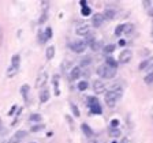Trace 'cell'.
I'll use <instances>...</instances> for the list:
<instances>
[{
	"label": "cell",
	"mask_w": 153,
	"mask_h": 143,
	"mask_svg": "<svg viewBox=\"0 0 153 143\" xmlns=\"http://www.w3.org/2000/svg\"><path fill=\"white\" fill-rule=\"evenodd\" d=\"M122 143H127V140H126V139H125V140H123V142H122Z\"/></svg>",
	"instance_id": "40"
},
{
	"label": "cell",
	"mask_w": 153,
	"mask_h": 143,
	"mask_svg": "<svg viewBox=\"0 0 153 143\" xmlns=\"http://www.w3.org/2000/svg\"><path fill=\"white\" fill-rule=\"evenodd\" d=\"M149 68H153V57H149V59H146L144 60L141 64H139V70L144 71V70H149Z\"/></svg>",
	"instance_id": "11"
},
{
	"label": "cell",
	"mask_w": 153,
	"mask_h": 143,
	"mask_svg": "<svg viewBox=\"0 0 153 143\" xmlns=\"http://www.w3.org/2000/svg\"><path fill=\"white\" fill-rule=\"evenodd\" d=\"M70 49L75 53H82V52H85L86 45L83 41H74V42L70 44Z\"/></svg>",
	"instance_id": "6"
},
{
	"label": "cell",
	"mask_w": 153,
	"mask_h": 143,
	"mask_svg": "<svg viewBox=\"0 0 153 143\" xmlns=\"http://www.w3.org/2000/svg\"><path fill=\"white\" fill-rule=\"evenodd\" d=\"M18 71H19V67L10 65V68L7 70V76H8V78H12V76H15L17 74H18Z\"/></svg>",
	"instance_id": "15"
},
{
	"label": "cell",
	"mask_w": 153,
	"mask_h": 143,
	"mask_svg": "<svg viewBox=\"0 0 153 143\" xmlns=\"http://www.w3.org/2000/svg\"><path fill=\"white\" fill-rule=\"evenodd\" d=\"M44 34H45V38H46V40H49L51 37H52V29H51V27H46V29H45V33H44Z\"/></svg>",
	"instance_id": "31"
},
{
	"label": "cell",
	"mask_w": 153,
	"mask_h": 143,
	"mask_svg": "<svg viewBox=\"0 0 153 143\" xmlns=\"http://www.w3.org/2000/svg\"><path fill=\"white\" fill-rule=\"evenodd\" d=\"M122 94H123L122 89L114 90V91H107V93H105V102H107L108 106H109V108L115 106V104H116L117 101L120 100Z\"/></svg>",
	"instance_id": "1"
},
{
	"label": "cell",
	"mask_w": 153,
	"mask_h": 143,
	"mask_svg": "<svg viewBox=\"0 0 153 143\" xmlns=\"http://www.w3.org/2000/svg\"><path fill=\"white\" fill-rule=\"evenodd\" d=\"M93 90L96 94H103L105 91V85L101 80H94L93 82Z\"/></svg>",
	"instance_id": "9"
},
{
	"label": "cell",
	"mask_w": 153,
	"mask_h": 143,
	"mask_svg": "<svg viewBox=\"0 0 153 143\" xmlns=\"http://www.w3.org/2000/svg\"><path fill=\"white\" fill-rule=\"evenodd\" d=\"M66 120H67V121H68V125H70V128H71V129H74V123H73V119L70 117L68 114H67V116H66Z\"/></svg>",
	"instance_id": "33"
},
{
	"label": "cell",
	"mask_w": 153,
	"mask_h": 143,
	"mask_svg": "<svg viewBox=\"0 0 153 143\" xmlns=\"http://www.w3.org/2000/svg\"><path fill=\"white\" fill-rule=\"evenodd\" d=\"M104 23V17L103 14H94L92 18V25L94 27H100V26Z\"/></svg>",
	"instance_id": "10"
},
{
	"label": "cell",
	"mask_w": 153,
	"mask_h": 143,
	"mask_svg": "<svg viewBox=\"0 0 153 143\" xmlns=\"http://www.w3.org/2000/svg\"><path fill=\"white\" fill-rule=\"evenodd\" d=\"M123 32H125V25H119L115 29V36H120Z\"/></svg>",
	"instance_id": "28"
},
{
	"label": "cell",
	"mask_w": 153,
	"mask_h": 143,
	"mask_svg": "<svg viewBox=\"0 0 153 143\" xmlns=\"http://www.w3.org/2000/svg\"><path fill=\"white\" fill-rule=\"evenodd\" d=\"M105 65H108V67H112V68H116L117 67V63L112 59V57L108 56L107 57V60H105Z\"/></svg>",
	"instance_id": "23"
},
{
	"label": "cell",
	"mask_w": 153,
	"mask_h": 143,
	"mask_svg": "<svg viewBox=\"0 0 153 143\" xmlns=\"http://www.w3.org/2000/svg\"><path fill=\"white\" fill-rule=\"evenodd\" d=\"M30 143H34V142H30Z\"/></svg>",
	"instance_id": "43"
},
{
	"label": "cell",
	"mask_w": 153,
	"mask_h": 143,
	"mask_svg": "<svg viewBox=\"0 0 153 143\" xmlns=\"http://www.w3.org/2000/svg\"><path fill=\"white\" fill-rule=\"evenodd\" d=\"M131 57H133V52L130 49L122 50L120 55H119V63L120 64H127L128 61L131 60Z\"/></svg>",
	"instance_id": "7"
},
{
	"label": "cell",
	"mask_w": 153,
	"mask_h": 143,
	"mask_svg": "<svg viewBox=\"0 0 153 143\" xmlns=\"http://www.w3.org/2000/svg\"><path fill=\"white\" fill-rule=\"evenodd\" d=\"M115 50V45L114 44H109V45H107V47L104 48V52H105V55H111L112 52Z\"/></svg>",
	"instance_id": "24"
},
{
	"label": "cell",
	"mask_w": 153,
	"mask_h": 143,
	"mask_svg": "<svg viewBox=\"0 0 153 143\" xmlns=\"http://www.w3.org/2000/svg\"><path fill=\"white\" fill-rule=\"evenodd\" d=\"M97 74H99L101 78L112 79L115 75H116V68L108 67V65H105V64L99 65V68H97Z\"/></svg>",
	"instance_id": "2"
},
{
	"label": "cell",
	"mask_w": 153,
	"mask_h": 143,
	"mask_svg": "<svg viewBox=\"0 0 153 143\" xmlns=\"http://www.w3.org/2000/svg\"><path fill=\"white\" fill-rule=\"evenodd\" d=\"M54 87H55V94L56 96H59L60 94V91H59V75H54Z\"/></svg>",
	"instance_id": "22"
},
{
	"label": "cell",
	"mask_w": 153,
	"mask_h": 143,
	"mask_svg": "<svg viewBox=\"0 0 153 143\" xmlns=\"http://www.w3.org/2000/svg\"><path fill=\"white\" fill-rule=\"evenodd\" d=\"M152 34H153V29H152Z\"/></svg>",
	"instance_id": "41"
},
{
	"label": "cell",
	"mask_w": 153,
	"mask_h": 143,
	"mask_svg": "<svg viewBox=\"0 0 153 143\" xmlns=\"http://www.w3.org/2000/svg\"><path fill=\"white\" fill-rule=\"evenodd\" d=\"M15 109H17V106H15V105H14V106H12V109H11V111L8 112V114H10V116H11V114L14 113V112H12V111H15Z\"/></svg>",
	"instance_id": "38"
},
{
	"label": "cell",
	"mask_w": 153,
	"mask_h": 143,
	"mask_svg": "<svg viewBox=\"0 0 153 143\" xmlns=\"http://www.w3.org/2000/svg\"><path fill=\"white\" fill-rule=\"evenodd\" d=\"M26 131H17V132L14 134V135L11 136V139L8 140L7 143H21L22 140L26 138Z\"/></svg>",
	"instance_id": "8"
},
{
	"label": "cell",
	"mask_w": 153,
	"mask_h": 143,
	"mask_svg": "<svg viewBox=\"0 0 153 143\" xmlns=\"http://www.w3.org/2000/svg\"><path fill=\"white\" fill-rule=\"evenodd\" d=\"M70 108H71V111H73V113H74V116L75 117H79V116H81V113H79V109L77 106H75V104H70Z\"/></svg>",
	"instance_id": "25"
},
{
	"label": "cell",
	"mask_w": 153,
	"mask_h": 143,
	"mask_svg": "<svg viewBox=\"0 0 153 143\" xmlns=\"http://www.w3.org/2000/svg\"><path fill=\"white\" fill-rule=\"evenodd\" d=\"M90 32V27L88 23H85V22H79L78 25H77V27H75V33L78 34V36H88Z\"/></svg>",
	"instance_id": "4"
},
{
	"label": "cell",
	"mask_w": 153,
	"mask_h": 143,
	"mask_svg": "<svg viewBox=\"0 0 153 143\" xmlns=\"http://www.w3.org/2000/svg\"><path fill=\"white\" fill-rule=\"evenodd\" d=\"M82 15H85V17H88V15H90V12H92V10H90V7H88V6H82V10H81Z\"/></svg>",
	"instance_id": "26"
},
{
	"label": "cell",
	"mask_w": 153,
	"mask_h": 143,
	"mask_svg": "<svg viewBox=\"0 0 153 143\" xmlns=\"http://www.w3.org/2000/svg\"><path fill=\"white\" fill-rule=\"evenodd\" d=\"M79 76H81V68L74 67L73 68V71H71V74H70V79H71V80H77Z\"/></svg>",
	"instance_id": "13"
},
{
	"label": "cell",
	"mask_w": 153,
	"mask_h": 143,
	"mask_svg": "<svg viewBox=\"0 0 153 143\" xmlns=\"http://www.w3.org/2000/svg\"><path fill=\"white\" fill-rule=\"evenodd\" d=\"M111 135H112V136H117V135H119V129H111Z\"/></svg>",
	"instance_id": "37"
},
{
	"label": "cell",
	"mask_w": 153,
	"mask_h": 143,
	"mask_svg": "<svg viewBox=\"0 0 153 143\" xmlns=\"http://www.w3.org/2000/svg\"><path fill=\"white\" fill-rule=\"evenodd\" d=\"M89 47L92 48V50H99V49H100V42L97 41V40H94V41H93V42L90 44Z\"/></svg>",
	"instance_id": "29"
},
{
	"label": "cell",
	"mask_w": 153,
	"mask_h": 143,
	"mask_svg": "<svg viewBox=\"0 0 153 143\" xmlns=\"http://www.w3.org/2000/svg\"><path fill=\"white\" fill-rule=\"evenodd\" d=\"M46 18H48V14H46V12H43V15H41V18H40V25H43L44 22L46 21Z\"/></svg>",
	"instance_id": "34"
},
{
	"label": "cell",
	"mask_w": 153,
	"mask_h": 143,
	"mask_svg": "<svg viewBox=\"0 0 153 143\" xmlns=\"http://www.w3.org/2000/svg\"><path fill=\"white\" fill-rule=\"evenodd\" d=\"M3 132H4V129L1 128V125H0V135H3Z\"/></svg>",
	"instance_id": "39"
},
{
	"label": "cell",
	"mask_w": 153,
	"mask_h": 143,
	"mask_svg": "<svg viewBox=\"0 0 153 143\" xmlns=\"http://www.w3.org/2000/svg\"><path fill=\"white\" fill-rule=\"evenodd\" d=\"M29 120H30L32 123H41L43 117H41V114H38V113H33V114H30Z\"/></svg>",
	"instance_id": "19"
},
{
	"label": "cell",
	"mask_w": 153,
	"mask_h": 143,
	"mask_svg": "<svg viewBox=\"0 0 153 143\" xmlns=\"http://www.w3.org/2000/svg\"><path fill=\"white\" fill-rule=\"evenodd\" d=\"M112 143H117V142H112Z\"/></svg>",
	"instance_id": "42"
},
{
	"label": "cell",
	"mask_w": 153,
	"mask_h": 143,
	"mask_svg": "<svg viewBox=\"0 0 153 143\" xmlns=\"http://www.w3.org/2000/svg\"><path fill=\"white\" fill-rule=\"evenodd\" d=\"M19 63H21V56H19V55H14L12 59H11V65L19 67Z\"/></svg>",
	"instance_id": "20"
},
{
	"label": "cell",
	"mask_w": 153,
	"mask_h": 143,
	"mask_svg": "<svg viewBox=\"0 0 153 143\" xmlns=\"http://www.w3.org/2000/svg\"><path fill=\"white\" fill-rule=\"evenodd\" d=\"M78 90L79 91H85V90H88V87H89V83L86 82V80H81V82H78Z\"/></svg>",
	"instance_id": "21"
},
{
	"label": "cell",
	"mask_w": 153,
	"mask_h": 143,
	"mask_svg": "<svg viewBox=\"0 0 153 143\" xmlns=\"http://www.w3.org/2000/svg\"><path fill=\"white\" fill-rule=\"evenodd\" d=\"M81 128H82V131H83V134H85L88 138H90V136H93V131H92V128H90L89 125L88 124H82L81 125Z\"/></svg>",
	"instance_id": "16"
},
{
	"label": "cell",
	"mask_w": 153,
	"mask_h": 143,
	"mask_svg": "<svg viewBox=\"0 0 153 143\" xmlns=\"http://www.w3.org/2000/svg\"><path fill=\"white\" fill-rule=\"evenodd\" d=\"M41 129H44V124L33 125V127H32V132H38V131H41Z\"/></svg>",
	"instance_id": "30"
},
{
	"label": "cell",
	"mask_w": 153,
	"mask_h": 143,
	"mask_svg": "<svg viewBox=\"0 0 153 143\" xmlns=\"http://www.w3.org/2000/svg\"><path fill=\"white\" fill-rule=\"evenodd\" d=\"M117 125H119V121H117L116 119H114V120L111 121V127H112V128H116Z\"/></svg>",
	"instance_id": "36"
},
{
	"label": "cell",
	"mask_w": 153,
	"mask_h": 143,
	"mask_svg": "<svg viewBox=\"0 0 153 143\" xmlns=\"http://www.w3.org/2000/svg\"><path fill=\"white\" fill-rule=\"evenodd\" d=\"M103 17H104V19H105V18H107V19H114L115 18V11L111 10V8H107V10L104 11Z\"/></svg>",
	"instance_id": "18"
},
{
	"label": "cell",
	"mask_w": 153,
	"mask_h": 143,
	"mask_svg": "<svg viewBox=\"0 0 153 143\" xmlns=\"http://www.w3.org/2000/svg\"><path fill=\"white\" fill-rule=\"evenodd\" d=\"M46 80H48V72H46V71H41L38 75H37V79H36L34 86H36L37 89H41V87L45 86Z\"/></svg>",
	"instance_id": "5"
},
{
	"label": "cell",
	"mask_w": 153,
	"mask_h": 143,
	"mask_svg": "<svg viewBox=\"0 0 153 143\" xmlns=\"http://www.w3.org/2000/svg\"><path fill=\"white\" fill-rule=\"evenodd\" d=\"M144 82H145L146 85H150V83H153V72L148 74V75L144 78Z\"/></svg>",
	"instance_id": "27"
},
{
	"label": "cell",
	"mask_w": 153,
	"mask_h": 143,
	"mask_svg": "<svg viewBox=\"0 0 153 143\" xmlns=\"http://www.w3.org/2000/svg\"><path fill=\"white\" fill-rule=\"evenodd\" d=\"M55 52H56V49H55L54 45H51V47L46 48V50H45V56H46V59H48V60L54 59V57H55Z\"/></svg>",
	"instance_id": "14"
},
{
	"label": "cell",
	"mask_w": 153,
	"mask_h": 143,
	"mask_svg": "<svg viewBox=\"0 0 153 143\" xmlns=\"http://www.w3.org/2000/svg\"><path fill=\"white\" fill-rule=\"evenodd\" d=\"M131 32H133V25L131 23H126L125 25V33L128 34V33H131Z\"/></svg>",
	"instance_id": "32"
},
{
	"label": "cell",
	"mask_w": 153,
	"mask_h": 143,
	"mask_svg": "<svg viewBox=\"0 0 153 143\" xmlns=\"http://www.w3.org/2000/svg\"><path fill=\"white\" fill-rule=\"evenodd\" d=\"M90 63H92V59H90V57H88V59H83V60H82L81 65H89Z\"/></svg>",
	"instance_id": "35"
},
{
	"label": "cell",
	"mask_w": 153,
	"mask_h": 143,
	"mask_svg": "<svg viewBox=\"0 0 153 143\" xmlns=\"http://www.w3.org/2000/svg\"><path fill=\"white\" fill-rule=\"evenodd\" d=\"M49 97H51V93H49V90L48 89H44L43 91H41V93H40V101H41V102H46V101L49 100Z\"/></svg>",
	"instance_id": "12"
},
{
	"label": "cell",
	"mask_w": 153,
	"mask_h": 143,
	"mask_svg": "<svg viewBox=\"0 0 153 143\" xmlns=\"http://www.w3.org/2000/svg\"><path fill=\"white\" fill-rule=\"evenodd\" d=\"M88 106L93 114H101V106L99 104V100L96 97H88Z\"/></svg>",
	"instance_id": "3"
},
{
	"label": "cell",
	"mask_w": 153,
	"mask_h": 143,
	"mask_svg": "<svg viewBox=\"0 0 153 143\" xmlns=\"http://www.w3.org/2000/svg\"><path fill=\"white\" fill-rule=\"evenodd\" d=\"M29 90H30V87H29V85H23L21 86V94L23 96V98H25V101L28 102V94H29Z\"/></svg>",
	"instance_id": "17"
}]
</instances>
